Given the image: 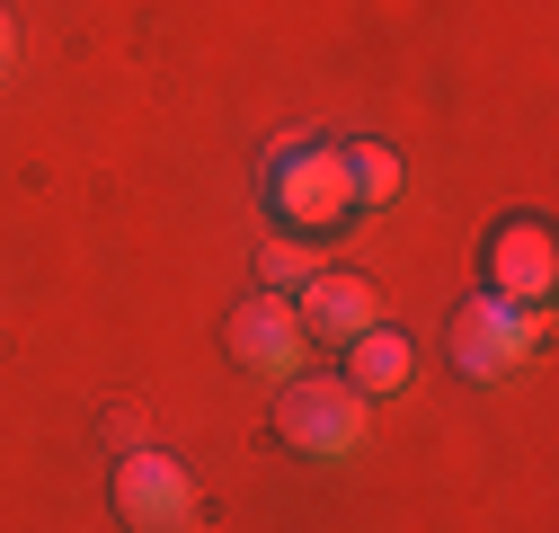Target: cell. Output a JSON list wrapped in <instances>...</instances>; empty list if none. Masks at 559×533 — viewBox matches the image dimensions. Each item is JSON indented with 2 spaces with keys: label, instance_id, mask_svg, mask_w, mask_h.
<instances>
[{
  "label": "cell",
  "instance_id": "obj_8",
  "mask_svg": "<svg viewBox=\"0 0 559 533\" xmlns=\"http://www.w3.org/2000/svg\"><path fill=\"white\" fill-rule=\"evenodd\" d=\"M337 356H346V374H337V382H356L365 400H391V391H408V382H417V347L400 339L391 320H373L365 339H346Z\"/></svg>",
  "mask_w": 559,
  "mask_h": 533
},
{
  "label": "cell",
  "instance_id": "obj_1",
  "mask_svg": "<svg viewBox=\"0 0 559 533\" xmlns=\"http://www.w3.org/2000/svg\"><path fill=\"white\" fill-rule=\"evenodd\" d=\"M266 214L294 240L311 232H346L356 223V187H346V143H275L266 152Z\"/></svg>",
  "mask_w": 559,
  "mask_h": 533
},
{
  "label": "cell",
  "instance_id": "obj_9",
  "mask_svg": "<svg viewBox=\"0 0 559 533\" xmlns=\"http://www.w3.org/2000/svg\"><path fill=\"white\" fill-rule=\"evenodd\" d=\"M346 187H356V214L400 205V152L391 143H346Z\"/></svg>",
  "mask_w": 559,
  "mask_h": 533
},
{
  "label": "cell",
  "instance_id": "obj_10",
  "mask_svg": "<svg viewBox=\"0 0 559 533\" xmlns=\"http://www.w3.org/2000/svg\"><path fill=\"white\" fill-rule=\"evenodd\" d=\"M302 276H311L302 240H266V249H258V285H266V294H294Z\"/></svg>",
  "mask_w": 559,
  "mask_h": 533
},
{
  "label": "cell",
  "instance_id": "obj_5",
  "mask_svg": "<svg viewBox=\"0 0 559 533\" xmlns=\"http://www.w3.org/2000/svg\"><path fill=\"white\" fill-rule=\"evenodd\" d=\"M479 266H488V294H507V303H533V311H542L550 285H559V240H550L542 214H515V223L488 232Z\"/></svg>",
  "mask_w": 559,
  "mask_h": 533
},
{
  "label": "cell",
  "instance_id": "obj_6",
  "mask_svg": "<svg viewBox=\"0 0 559 533\" xmlns=\"http://www.w3.org/2000/svg\"><path fill=\"white\" fill-rule=\"evenodd\" d=\"M187 507H195V489H187L178 462L160 445H124V462H116V516L133 533H178Z\"/></svg>",
  "mask_w": 559,
  "mask_h": 533
},
{
  "label": "cell",
  "instance_id": "obj_3",
  "mask_svg": "<svg viewBox=\"0 0 559 533\" xmlns=\"http://www.w3.org/2000/svg\"><path fill=\"white\" fill-rule=\"evenodd\" d=\"M365 410L373 400L356 382H337V374H294L285 400H275V436H285L302 462H346L365 445Z\"/></svg>",
  "mask_w": 559,
  "mask_h": 533
},
{
  "label": "cell",
  "instance_id": "obj_7",
  "mask_svg": "<svg viewBox=\"0 0 559 533\" xmlns=\"http://www.w3.org/2000/svg\"><path fill=\"white\" fill-rule=\"evenodd\" d=\"M294 320H302L311 347H346V339H365V329L382 320V294L365 276H346V266H311V276L294 285Z\"/></svg>",
  "mask_w": 559,
  "mask_h": 533
},
{
  "label": "cell",
  "instance_id": "obj_11",
  "mask_svg": "<svg viewBox=\"0 0 559 533\" xmlns=\"http://www.w3.org/2000/svg\"><path fill=\"white\" fill-rule=\"evenodd\" d=\"M0 72H10V10H0Z\"/></svg>",
  "mask_w": 559,
  "mask_h": 533
},
{
  "label": "cell",
  "instance_id": "obj_4",
  "mask_svg": "<svg viewBox=\"0 0 559 533\" xmlns=\"http://www.w3.org/2000/svg\"><path fill=\"white\" fill-rule=\"evenodd\" d=\"M223 347H231V365L258 374V382H294L302 356H311L302 320H294V294H266V285H258V294L223 320Z\"/></svg>",
  "mask_w": 559,
  "mask_h": 533
},
{
  "label": "cell",
  "instance_id": "obj_2",
  "mask_svg": "<svg viewBox=\"0 0 559 533\" xmlns=\"http://www.w3.org/2000/svg\"><path fill=\"white\" fill-rule=\"evenodd\" d=\"M550 339V320L533 311V303H507V294H471L462 311H453V329H444V347H453V374H471V382H507L533 347Z\"/></svg>",
  "mask_w": 559,
  "mask_h": 533
}]
</instances>
